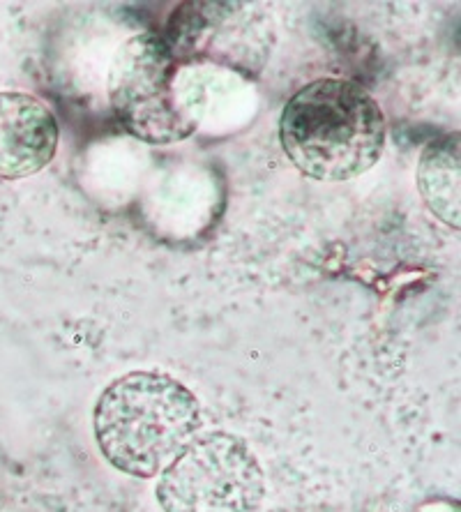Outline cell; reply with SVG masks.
Instances as JSON below:
<instances>
[{
    "mask_svg": "<svg viewBox=\"0 0 461 512\" xmlns=\"http://www.w3.org/2000/svg\"><path fill=\"white\" fill-rule=\"evenodd\" d=\"M190 388L164 372H130L95 404V439L104 459L132 478H155L201 432Z\"/></svg>",
    "mask_w": 461,
    "mask_h": 512,
    "instance_id": "obj_1",
    "label": "cell"
},
{
    "mask_svg": "<svg viewBox=\"0 0 461 512\" xmlns=\"http://www.w3.org/2000/svg\"><path fill=\"white\" fill-rule=\"evenodd\" d=\"M279 139L307 178L344 183L381 160L388 125L381 104L355 81L319 79L286 102Z\"/></svg>",
    "mask_w": 461,
    "mask_h": 512,
    "instance_id": "obj_2",
    "label": "cell"
},
{
    "mask_svg": "<svg viewBox=\"0 0 461 512\" xmlns=\"http://www.w3.org/2000/svg\"><path fill=\"white\" fill-rule=\"evenodd\" d=\"M109 100L125 130L150 146L185 141L203 116V90L187 79L173 44L155 33L134 35L116 51Z\"/></svg>",
    "mask_w": 461,
    "mask_h": 512,
    "instance_id": "obj_3",
    "label": "cell"
},
{
    "mask_svg": "<svg viewBox=\"0 0 461 512\" xmlns=\"http://www.w3.org/2000/svg\"><path fill=\"white\" fill-rule=\"evenodd\" d=\"M266 476L254 450L236 434H199L160 473L164 512H259Z\"/></svg>",
    "mask_w": 461,
    "mask_h": 512,
    "instance_id": "obj_4",
    "label": "cell"
},
{
    "mask_svg": "<svg viewBox=\"0 0 461 512\" xmlns=\"http://www.w3.org/2000/svg\"><path fill=\"white\" fill-rule=\"evenodd\" d=\"M56 116L28 93H0V180L42 171L58 150Z\"/></svg>",
    "mask_w": 461,
    "mask_h": 512,
    "instance_id": "obj_5",
    "label": "cell"
},
{
    "mask_svg": "<svg viewBox=\"0 0 461 512\" xmlns=\"http://www.w3.org/2000/svg\"><path fill=\"white\" fill-rule=\"evenodd\" d=\"M459 134H445L422 150L418 164V187L427 208L448 224L459 229Z\"/></svg>",
    "mask_w": 461,
    "mask_h": 512,
    "instance_id": "obj_6",
    "label": "cell"
}]
</instances>
